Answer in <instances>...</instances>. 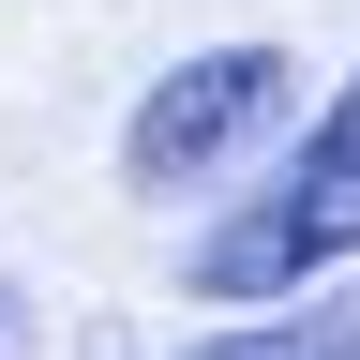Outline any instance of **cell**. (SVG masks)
Masks as SVG:
<instances>
[{"instance_id":"obj_1","label":"cell","mask_w":360,"mask_h":360,"mask_svg":"<svg viewBox=\"0 0 360 360\" xmlns=\"http://www.w3.org/2000/svg\"><path fill=\"white\" fill-rule=\"evenodd\" d=\"M360 255V75L315 105V135L270 165V195H240L195 240V300H300L315 270Z\"/></svg>"},{"instance_id":"obj_2","label":"cell","mask_w":360,"mask_h":360,"mask_svg":"<svg viewBox=\"0 0 360 360\" xmlns=\"http://www.w3.org/2000/svg\"><path fill=\"white\" fill-rule=\"evenodd\" d=\"M285 105H300V60H285V45H195L180 75L135 90V120H120V180H135V195H195V180H225Z\"/></svg>"},{"instance_id":"obj_3","label":"cell","mask_w":360,"mask_h":360,"mask_svg":"<svg viewBox=\"0 0 360 360\" xmlns=\"http://www.w3.org/2000/svg\"><path fill=\"white\" fill-rule=\"evenodd\" d=\"M180 360H360V300H300V315H255V330H210Z\"/></svg>"},{"instance_id":"obj_4","label":"cell","mask_w":360,"mask_h":360,"mask_svg":"<svg viewBox=\"0 0 360 360\" xmlns=\"http://www.w3.org/2000/svg\"><path fill=\"white\" fill-rule=\"evenodd\" d=\"M0 360H30V285L0 270Z\"/></svg>"}]
</instances>
